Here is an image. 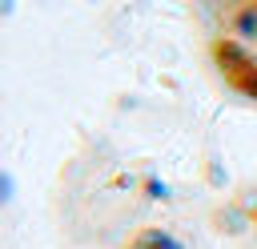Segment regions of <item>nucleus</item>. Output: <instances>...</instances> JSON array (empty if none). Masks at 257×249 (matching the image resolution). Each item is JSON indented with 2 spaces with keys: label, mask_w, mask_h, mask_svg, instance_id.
I'll return each instance as SVG.
<instances>
[{
  "label": "nucleus",
  "mask_w": 257,
  "mask_h": 249,
  "mask_svg": "<svg viewBox=\"0 0 257 249\" xmlns=\"http://www.w3.org/2000/svg\"><path fill=\"white\" fill-rule=\"evenodd\" d=\"M209 56H213L221 80H225L233 92L257 100V52H253L249 44H241L237 36H217L213 48H209Z\"/></svg>",
  "instance_id": "obj_1"
},
{
  "label": "nucleus",
  "mask_w": 257,
  "mask_h": 249,
  "mask_svg": "<svg viewBox=\"0 0 257 249\" xmlns=\"http://www.w3.org/2000/svg\"><path fill=\"white\" fill-rule=\"evenodd\" d=\"M124 249H181L169 233H161V229H145V233H137Z\"/></svg>",
  "instance_id": "obj_2"
},
{
  "label": "nucleus",
  "mask_w": 257,
  "mask_h": 249,
  "mask_svg": "<svg viewBox=\"0 0 257 249\" xmlns=\"http://www.w3.org/2000/svg\"><path fill=\"white\" fill-rule=\"evenodd\" d=\"M253 4H257V0H253Z\"/></svg>",
  "instance_id": "obj_3"
}]
</instances>
